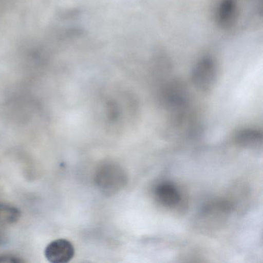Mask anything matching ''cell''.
Instances as JSON below:
<instances>
[{"instance_id":"6da1fadb","label":"cell","mask_w":263,"mask_h":263,"mask_svg":"<svg viewBox=\"0 0 263 263\" xmlns=\"http://www.w3.org/2000/svg\"><path fill=\"white\" fill-rule=\"evenodd\" d=\"M95 182L103 194L114 195L127 185V175L119 164L107 162L97 171Z\"/></svg>"},{"instance_id":"7a4b0ae2","label":"cell","mask_w":263,"mask_h":263,"mask_svg":"<svg viewBox=\"0 0 263 263\" xmlns=\"http://www.w3.org/2000/svg\"><path fill=\"white\" fill-rule=\"evenodd\" d=\"M218 72L216 60L209 55L203 56L197 61L192 70V82L198 90L207 91L215 84Z\"/></svg>"},{"instance_id":"3957f363","label":"cell","mask_w":263,"mask_h":263,"mask_svg":"<svg viewBox=\"0 0 263 263\" xmlns=\"http://www.w3.org/2000/svg\"><path fill=\"white\" fill-rule=\"evenodd\" d=\"M232 212V204L224 200L212 201L201 209L199 221L209 227L221 226Z\"/></svg>"},{"instance_id":"277c9868","label":"cell","mask_w":263,"mask_h":263,"mask_svg":"<svg viewBox=\"0 0 263 263\" xmlns=\"http://www.w3.org/2000/svg\"><path fill=\"white\" fill-rule=\"evenodd\" d=\"M73 244L67 239L55 240L45 249V256L52 263H67L74 256Z\"/></svg>"},{"instance_id":"5b68a950","label":"cell","mask_w":263,"mask_h":263,"mask_svg":"<svg viewBox=\"0 0 263 263\" xmlns=\"http://www.w3.org/2000/svg\"><path fill=\"white\" fill-rule=\"evenodd\" d=\"M238 4L237 0H221L216 10L217 24L224 30L232 28L237 22Z\"/></svg>"},{"instance_id":"8992f818","label":"cell","mask_w":263,"mask_h":263,"mask_svg":"<svg viewBox=\"0 0 263 263\" xmlns=\"http://www.w3.org/2000/svg\"><path fill=\"white\" fill-rule=\"evenodd\" d=\"M157 201L167 208H174L181 201V194L176 187L171 183H163L155 189Z\"/></svg>"},{"instance_id":"52a82bcc","label":"cell","mask_w":263,"mask_h":263,"mask_svg":"<svg viewBox=\"0 0 263 263\" xmlns=\"http://www.w3.org/2000/svg\"><path fill=\"white\" fill-rule=\"evenodd\" d=\"M235 142L244 148L258 149L262 144V135L257 130L244 129L237 134Z\"/></svg>"},{"instance_id":"ba28073f","label":"cell","mask_w":263,"mask_h":263,"mask_svg":"<svg viewBox=\"0 0 263 263\" xmlns=\"http://www.w3.org/2000/svg\"><path fill=\"white\" fill-rule=\"evenodd\" d=\"M21 211L11 204L0 203V224H11L19 221Z\"/></svg>"},{"instance_id":"9c48e42d","label":"cell","mask_w":263,"mask_h":263,"mask_svg":"<svg viewBox=\"0 0 263 263\" xmlns=\"http://www.w3.org/2000/svg\"><path fill=\"white\" fill-rule=\"evenodd\" d=\"M23 260L15 255H0V262H21Z\"/></svg>"},{"instance_id":"30bf717a","label":"cell","mask_w":263,"mask_h":263,"mask_svg":"<svg viewBox=\"0 0 263 263\" xmlns=\"http://www.w3.org/2000/svg\"><path fill=\"white\" fill-rule=\"evenodd\" d=\"M2 241H3L2 235H1V233H0V245H1V243H2Z\"/></svg>"}]
</instances>
